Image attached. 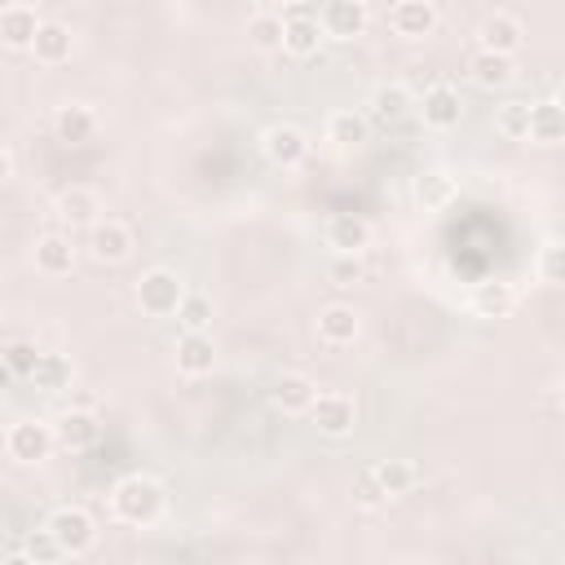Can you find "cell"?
Listing matches in <instances>:
<instances>
[{
	"label": "cell",
	"mask_w": 565,
	"mask_h": 565,
	"mask_svg": "<svg viewBox=\"0 0 565 565\" xmlns=\"http://www.w3.org/2000/svg\"><path fill=\"white\" fill-rule=\"evenodd\" d=\"M163 508H168V490L150 472H128L110 486V516L124 525H137V530L154 525L163 516Z\"/></svg>",
	"instance_id": "6da1fadb"
},
{
	"label": "cell",
	"mask_w": 565,
	"mask_h": 565,
	"mask_svg": "<svg viewBox=\"0 0 565 565\" xmlns=\"http://www.w3.org/2000/svg\"><path fill=\"white\" fill-rule=\"evenodd\" d=\"M137 309L146 313V318H172L177 313V305H181V296H185V282H181V274L177 269H168V265H154V269H146L141 278H137Z\"/></svg>",
	"instance_id": "7a4b0ae2"
},
{
	"label": "cell",
	"mask_w": 565,
	"mask_h": 565,
	"mask_svg": "<svg viewBox=\"0 0 565 565\" xmlns=\"http://www.w3.org/2000/svg\"><path fill=\"white\" fill-rule=\"evenodd\" d=\"M44 525H49V534L62 543L66 556H84V552H93V543H97V521H93V512L79 508V503H57V508L44 516Z\"/></svg>",
	"instance_id": "3957f363"
},
{
	"label": "cell",
	"mask_w": 565,
	"mask_h": 565,
	"mask_svg": "<svg viewBox=\"0 0 565 565\" xmlns=\"http://www.w3.org/2000/svg\"><path fill=\"white\" fill-rule=\"evenodd\" d=\"M415 110H419L424 128H433V132H450V128H459V119H463V97H459L455 84L437 79V84L424 88V97H415Z\"/></svg>",
	"instance_id": "277c9868"
},
{
	"label": "cell",
	"mask_w": 565,
	"mask_h": 565,
	"mask_svg": "<svg viewBox=\"0 0 565 565\" xmlns=\"http://www.w3.org/2000/svg\"><path fill=\"white\" fill-rule=\"evenodd\" d=\"M132 247H137L132 225H124V221H115V216H102V221L88 225V256H93L97 265H124V260L132 256Z\"/></svg>",
	"instance_id": "5b68a950"
},
{
	"label": "cell",
	"mask_w": 565,
	"mask_h": 565,
	"mask_svg": "<svg viewBox=\"0 0 565 565\" xmlns=\"http://www.w3.org/2000/svg\"><path fill=\"white\" fill-rule=\"evenodd\" d=\"M318 26H322L327 40L349 44V40L366 35V26H371V9H366V0H322V9H318Z\"/></svg>",
	"instance_id": "8992f818"
},
{
	"label": "cell",
	"mask_w": 565,
	"mask_h": 565,
	"mask_svg": "<svg viewBox=\"0 0 565 565\" xmlns=\"http://www.w3.org/2000/svg\"><path fill=\"white\" fill-rule=\"evenodd\" d=\"M53 446H57L53 424H44V419H18L4 433V450H9L13 463H40V459H49Z\"/></svg>",
	"instance_id": "52a82bcc"
},
{
	"label": "cell",
	"mask_w": 565,
	"mask_h": 565,
	"mask_svg": "<svg viewBox=\"0 0 565 565\" xmlns=\"http://www.w3.org/2000/svg\"><path fill=\"white\" fill-rule=\"evenodd\" d=\"M322 437H349L358 424V402L349 393H318L305 411Z\"/></svg>",
	"instance_id": "ba28073f"
},
{
	"label": "cell",
	"mask_w": 565,
	"mask_h": 565,
	"mask_svg": "<svg viewBox=\"0 0 565 565\" xmlns=\"http://www.w3.org/2000/svg\"><path fill=\"white\" fill-rule=\"evenodd\" d=\"M260 154L274 163V168H300L309 159V137L305 128L296 124H269L260 132Z\"/></svg>",
	"instance_id": "9c48e42d"
},
{
	"label": "cell",
	"mask_w": 565,
	"mask_h": 565,
	"mask_svg": "<svg viewBox=\"0 0 565 565\" xmlns=\"http://www.w3.org/2000/svg\"><path fill=\"white\" fill-rule=\"evenodd\" d=\"M411 115H415V93H411V84H402V79H384V84L371 88L366 119L393 128V124H402V119H411Z\"/></svg>",
	"instance_id": "30bf717a"
},
{
	"label": "cell",
	"mask_w": 565,
	"mask_h": 565,
	"mask_svg": "<svg viewBox=\"0 0 565 565\" xmlns=\"http://www.w3.org/2000/svg\"><path fill=\"white\" fill-rule=\"evenodd\" d=\"M322 238L340 256H362L371 247V221L362 212H331L322 225Z\"/></svg>",
	"instance_id": "8fae6325"
},
{
	"label": "cell",
	"mask_w": 565,
	"mask_h": 565,
	"mask_svg": "<svg viewBox=\"0 0 565 565\" xmlns=\"http://www.w3.org/2000/svg\"><path fill=\"white\" fill-rule=\"evenodd\" d=\"M102 194L93 190V185H66V190H57V199H53V216L62 221V225H71V230H88L93 221H102Z\"/></svg>",
	"instance_id": "7c38bea8"
},
{
	"label": "cell",
	"mask_w": 565,
	"mask_h": 565,
	"mask_svg": "<svg viewBox=\"0 0 565 565\" xmlns=\"http://www.w3.org/2000/svg\"><path fill=\"white\" fill-rule=\"evenodd\" d=\"M313 331H318V340L327 344V349H344V344H353L358 335H362V318H358V309L353 305H322L318 309V322H313Z\"/></svg>",
	"instance_id": "4fadbf2b"
},
{
	"label": "cell",
	"mask_w": 565,
	"mask_h": 565,
	"mask_svg": "<svg viewBox=\"0 0 565 565\" xmlns=\"http://www.w3.org/2000/svg\"><path fill=\"white\" fill-rule=\"evenodd\" d=\"M437 22H441V13H437L433 0H397V4L388 9V26H393V35H402V40H424V35L437 31Z\"/></svg>",
	"instance_id": "5bb4252c"
},
{
	"label": "cell",
	"mask_w": 565,
	"mask_h": 565,
	"mask_svg": "<svg viewBox=\"0 0 565 565\" xmlns=\"http://www.w3.org/2000/svg\"><path fill=\"white\" fill-rule=\"evenodd\" d=\"M97 128H102V119L84 102H66V106L53 110V137L66 141V146H88L97 137Z\"/></svg>",
	"instance_id": "9a60e30c"
},
{
	"label": "cell",
	"mask_w": 565,
	"mask_h": 565,
	"mask_svg": "<svg viewBox=\"0 0 565 565\" xmlns=\"http://www.w3.org/2000/svg\"><path fill=\"white\" fill-rule=\"evenodd\" d=\"M172 353H177V371L185 380H203V375L216 371V344H212L207 331H181V340H177Z\"/></svg>",
	"instance_id": "2e32d148"
},
{
	"label": "cell",
	"mask_w": 565,
	"mask_h": 565,
	"mask_svg": "<svg viewBox=\"0 0 565 565\" xmlns=\"http://www.w3.org/2000/svg\"><path fill=\"white\" fill-rule=\"evenodd\" d=\"M97 437H102V419L93 411H84V406L79 411H62L57 424H53V441L62 450H93Z\"/></svg>",
	"instance_id": "e0dca14e"
},
{
	"label": "cell",
	"mask_w": 565,
	"mask_h": 565,
	"mask_svg": "<svg viewBox=\"0 0 565 565\" xmlns=\"http://www.w3.org/2000/svg\"><path fill=\"white\" fill-rule=\"evenodd\" d=\"M313 397H318V384H313V375H305V371H282V375L269 384V402H274L282 415H305Z\"/></svg>",
	"instance_id": "ac0fdd59"
},
{
	"label": "cell",
	"mask_w": 565,
	"mask_h": 565,
	"mask_svg": "<svg viewBox=\"0 0 565 565\" xmlns=\"http://www.w3.org/2000/svg\"><path fill=\"white\" fill-rule=\"evenodd\" d=\"M521 44H525V26H521V18H512V13H490V18L477 26V49L516 57Z\"/></svg>",
	"instance_id": "d6986e66"
},
{
	"label": "cell",
	"mask_w": 565,
	"mask_h": 565,
	"mask_svg": "<svg viewBox=\"0 0 565 565\" xmlns=\"http://www.w3.org/2000/svg\"><path fill=\"white\" fill-rule=\"evenodd\" d=\"M26 53H31L40 66H62V62H71V53H75V35H71L66 22H49V18H44Z\"/></svg>",
	"instance_id": "ffe728a7"
},
{
	"label": "cell",
	"mask_w": 565,
	"mask_h": 565,
	"mask_svg": "<svg viewBox=\"0 0 565 565\" xmlns=\"http://www.w3.org/2000/svg\"><path fill=\"white\" fill-rule=\"evenodd\" d=\"M468 79H472L477 88H486V93L508 88V84L516 79V57H508V53H490V49H477V53L468 57Z\"/></svg>",
	"instance_id": "44dd1931"
},
{
	"label": "cell",
	"mask_w": 565,
	"mask_h": 565,
	"mask_svg": "<svg viewBox=\"0 0 565 565\" xmlns=\"http://www.w3.org/2000/svg\"><path fill=\"white\" fill-rule=\"evenodd\" d=\"M525 141H534V146H556V141H565V110H561L556 97L530 102V128H525Z\"/></svg>",
	"instance_id": "7402d4cb"
},
{
	"label": "cell",
	"mask_w": 565,
	"mask_h": 565,
	"mask_svg": "<svg viewBox=\"0 0 565 565\" xmlns=\"http://www.w3.org/2000/svg\"><path fill=\"white\" fill-rule=\"evenodd\" d=\"M322 26H318V18H309V13H287L282 18V53H291V57H313L318 49H322Z\"/></svg>",
	"instance_id": "603a6c76"
},
{
	"label": "cell",
	"mask_w": 565,
	"mask_h": 565,
	"mask_svg": "<svg viewBox=\"0 0 565 565\" xmlns=\"http://www.w3.org/2000/svg\"><path fill=\"white\" fill-rule=\"evenodd\" d=\"M35 269L44 278H66L75 269V243H71V234H44V238H35Z\"/></svg>",
	"instance_id": "cb8c5ba5"
},
{
	"label": "cell",
	"mask_w": 565,
	"mask_h": 565,
	"mask_svg": "<svg viewBox=\"0 0 565 565\" xmlns=\"http://www.w3.org/2000/svg\"><path fill=\"white\" fill-rule=\"evenodd\" d=\"M40 22H44V18H40L31 4H4V9H0V44H4V49H31Z\"/></svg>",
	"instance_id": "d4e9b609"
},
{
	"label": "cell",
	"mask_w": 565,
	"mask_h": 565,
	"mask_svg": "<svg viewBox=\"0 0 565 565\" xmlns=\"http://www.w3.org/2000/svg\"><path fill=\"white\" fill-rule=\"evenodd\" d=\"M468 309H472L477 318H508V313L516 309V291H512V282L486 278V282H477V287H472Z\"/></svg>",
	"instance_id": "484cf974"
},
{
	"label": "cell",
	"mask_w": 565,
	"mask_h": 565,
	"mask_svg": "<svg viewBox=\"0 0 565 565\" xmlns=\"http://www.w3.org/2000/svg\"><path fill=\"white\" fill-rule=\"evenodd\" d=\"M40 393H66L71 384H75V362L66 358V353H44L40 349V358H35V371L26 375Z\"/></svg>",
	"instance_id": "4316f807"
},
{
	"label": "cell",
	"mask_w": 565,
	"mask_h": 565,
	"mask_svg": "<svg viewBox=\"0 0 565 565\" xmlns=\"http://www.w3.org/2000/svg\"><path fill=\"white\" fill-rule=\"evenodd\" d=\"M371 472H375L384 499H402V494H411L419 486V468L411 459H375Z\"/></svg>",
	"instance_id": "83f0119b"
},
{
	"label": "cell",
	"mask_w": 565,
	"mask_h": 565,
	"mask_svg": "<svg viewBox=\"0 0 565 565\" xmlns=\"http://www.w3.org/2000/svg\"><path fill=\"white\" fill-rule=\"evenodd\" d=\"M371 137V119H366V110H353V106H344V110H331L327 115V141H335V146H362Z\"/></svg>",
	"instance_id": "f1b7e54d"
},
{
	"label": "cell",
	"mask_w": 565,
	"mask_h": 565,
	"mask_svg": "<svg viewBox=\"0 0 565 565\" xmlns=\"http://www.w3.org/2000/svg\"><path fill=\"white\" fill-rule=\"evenodd\" d=\"M411 194H415V203H419L424 212H437V207H446V203L455 199V177L441 172V168H428V172L415 177Z\"/></svg>",
	"instance_id": "f546056e"
},
{
	"label": "cell",
	"mask_w": 565,
	"mask_h": 565,
	"mask_svg": "<svg viewBox=\"0 0 565 565\" xmlns=\"http://www.w3.org/2000/svg\"><path fill=\"white\" fill-rule=\"evenodd\" d=\"M247 44L260 53H278L282 49V13H252L247 18Z\"/></svg>",
	"instance_id": "4dcf8cb0"
},
{
	"label": "cell",
	"mask_w": 565,
	"mask_h": 565,
	"mask_svg": "<svg viewBox=\"0 0 565 565\" xmlns=\"http://www.w3.org/2000/svg\"><path fill=\"white\" fill-rule=\"evenodd\" d=\"M177 322H181V331H207V322H212V300H207L203 291H185L181 305H177Z\"/></svg>",
	"instance_id": "1f68e13d"
},
{
	"label": "cell",
	"mask_w": 565,
	"mask_h": 565,
	"mask_svg": "<svg viewBox=\"0 0 565 565\" xmlns=\"http://www.w3.org/2000/svg\"><path fill=\"white\" fill-rule=\"evenodd\" d=\"M22 561H35V565H49V561H62L66 552H62V543L49 534V525H40V530H31L26 539H22V552H18Z\"/></svg>",
	"instance_id": "d6a6232c"
},
{
	"label": "cell",
	"mask_w": 565,
	"mask_h": 565,
	"mask_svg": "<svg viewBox=\"0 0 565 565\" xmlns=\"http://www.w3.org/2000/svg\"><path fill=\"white\" fill-rule=\"evenodd\" d=\"M494 128H499L508 141H525V128H530V102H503L499 115H494Z\"/></svg>",
	"instance_id": "836d02e7"
},
{
	"label": "cell",
	"mask_w": 565,
	"mask_h": 565,
	"mask_svg": "<svg viewBox=\"0 0 565 565\" xmlns=\"http://www.w3.org/2000/svg\"><path fill=\"white\" fill-rule=\"evenodd\" d=\"M534 274H539V282L556 287L565 278V247L561 243H543L539 256H534Z\"/></svg>",
	"instance_id": "e575fe53"
},
{
	"label": "cell",
	"mask_w": 565,
	"mask_h": 565,
	"mask_svg": "<svg viewBox=\"0 0 565 565\" xmlns=\"http://www.w3.org/2000/svg\"><path fill=\"white\" fill-rule=\"evenodd\" d=\"M0 358H4V366L13 371V380H26V375L35 371V358H40V349H35L31 340H9V344L0 349Z\"/></svg>",
	"instance_id": "d590c367"
},
{
	"label": "cell",
	"mask_w": 565,
	"mask_h": 565,
	"mask_svg": "<svg viewBox=\"0 0 565 565\" xmlns=\"http://www.w3.org/2000/svg\"><path fill=\"white\" fill-rule=\"evenodd\" d=\"M327 274H331L335 287H358V282L366 278V265H362V256H340V252H335V260H331Z\"/></svg>",
	"instance_id": "8d00e7d4"
},
{
	"label": "cell",
	"mask_w": 565,
	"mask_h": 565,
	"mask_svg": "<svg viewBox=\"0 0 565 565\" xmlns=\"http://www.w3.org/2000/svg\"><path fill=\"white\" fill-rule=\"evenodd\" d=\"M353 499L362 503V508H384L388 499H384V490H380V481H375V472L371 468H362L358 477H353Z\"/></svg>",
	"instance_id": "74e56055"
},
{
	"label": "cell",
	"mask_w": 565,
	"mask_h": 565,
	"mask_svg": "<svg viewBox=\"0 0 565 565\" xmlns=\"http://www.w3.org/2000/svg\"><path fill=\"white\" fill-rule=\"evenodd\" d=\"M9 181H13V150L0 146V185H9Z\"/></svg>",
	"instance_id": "f35d334b"
},
{
	"label": "cell",
	"mask_w": 565,
	"mask_h": 565,
	"mask_svg": "<svg viewBox=\"0 0 565 565\" xmlns=\"http://www.w3.org/2000/svg\"><path fill=\"white\" fill-rule=\"evenodd\" d=\"M9 380H13V371H9V366H4V358H0V388H4Z\"/></svg>",
	"instance_id": "ab89813d"
},
{
	"label": "cell",
	"mask_w": 565,
	"mask_h": 565,
	"mask_svg": "<svg viewBox=\"0 0 565 565\" xmlns=\"http://www.w3.org/2000/svg\"><path fill=\"white\" fill-rule=\"evenodd\" d=\"M274 4H282V9H300L305 0H274Z\"/></svg>",
	"instance_id": "60d3db41"
}]
</instances>
